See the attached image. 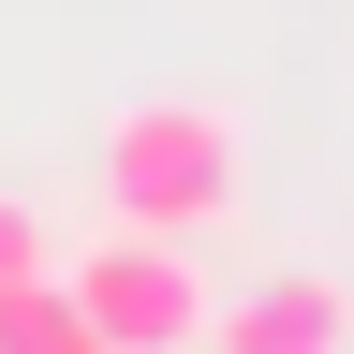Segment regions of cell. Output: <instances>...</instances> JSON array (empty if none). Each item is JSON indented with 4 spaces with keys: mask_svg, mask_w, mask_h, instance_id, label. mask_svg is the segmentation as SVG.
Returning <instances> with one entry per match:
<instances>
[{
    "mask_svg": "<svg viewBox=\"0 0 354 354\" xmlns=\"http://www.w3.org/2000/svg\"><path fill=\"white\" fill-rule=\"evenodd\" d=\"M236 192H251V148H236V118H221V104L148 88V104L104 118V221L207 236V221H236Z\"/></svg>",
    "mask_w": 354,
    "mask_h": 354,
    "instance_id": "6da1fadb",
    "label": "cell"
},
{
    "mask_svg": "<svg viewBox=\"0 0 354 354\" xmlns=\"http://www.w3.org/2000/svg\"><path fill=\"white\" fill-rule=\"evenodd\" d=\"M59 295L104 325V354H207V266H192V236H148V221H104L74 266H59Z\"/></svg>",
    "mask_w": 354,
    "mask_h": 354,
    "instance_id": "7a4b0ae2",
    "label": "cell"
},
{
    "mask_svg": "<svg viewBox=\"0 0 354 354\" xmlns=\"http://www.w3.org/2000/svg\"><path fill=\"white\" fill-rule=\"evenodd\" d=\"M207 354H354V295L325 266H281V281H251V295L207 310Z\"/></svg>",
    "mask_w": 354,
    "mask_h": 354,
    "instance_id": "3957f363",
    "label": "cell"
},
{
    "mask_svg": "<svg viewBox=\"0 0 354 354\" xmlns=\"http://www.w3.org/2000/svg\"><path fill=\"white\" fill-rule=\"evenodd\" d=\"M0 354H104V325H88V310L59 295V266H44V281L0 295Z\"/></svg>",
    "mask_w": 354,
    "mask_h": 354,
    "instance_id": "277c9868",
    "label": "cell"
},
{
    "mask_svg": "<svg viewBox=\"0 0 354 354\" xmlns=\"http://www.w3.org/2000/svg\"><path fill=\"white\" fill-rule=\"evenodd\" d=\"M44 266H59V251H44V221L0 192V295H15V281H44Z\"/></svg>",
    "mask_w": 354,
    "mask_h": 354,
    "instance_id": "5b68a950",
    "label": "cell"
}]
</instances>
